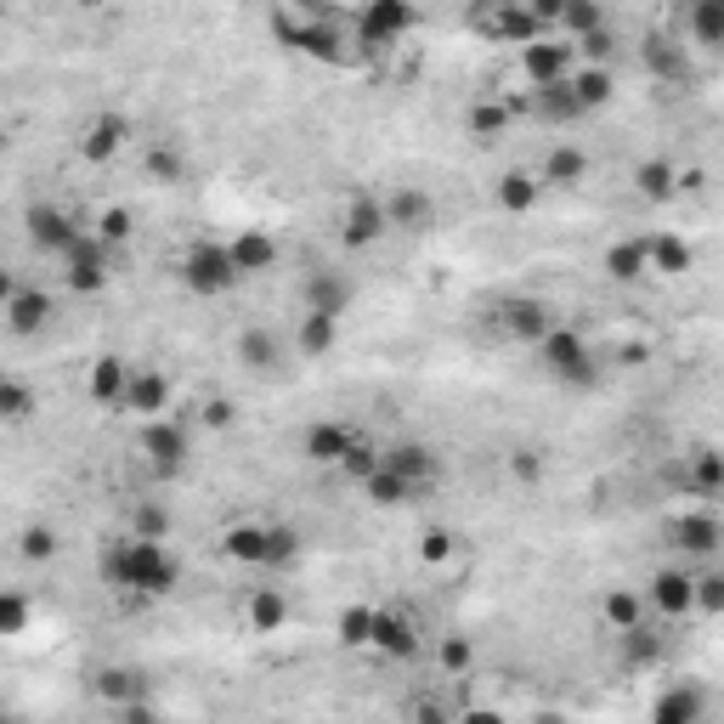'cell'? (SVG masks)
<instances>
[{"label": "cell", "mask_w": 724, "mask_h": 724, "mask_svg": "<svg viewBox=\"0 0 724 724\" xmlns=\"http://www.w3.org/2000/svg\"><path fill=\"white\" fill-rule=\"evenodd\" d=\"M102 572H108L113 589H136V594H148V600L170 594V589H176V577H182V566L170 561L154 538H125V543H113L108 561H102Z\"/></svg>", "instance_id": "obj_1"}, {"label": "cell", "mask_w": 724, "mask_h": 724, "mask_svg": "<svg viewBox=\"0 0 724 724\" xmlns=\"http://www.w3.org/2000/svg\"><path fill=\"white\" fill-rule=\"evenodd\" d=\"M538 357H543V368H549V373H561V380H572V385H589V380H594L589 340L577 334V329H566V323H555V329L543 334Z\"/></svg>", "instance_id": "obj_2"}, {"label": "cell", "mask_w": 724, "mask_h": 724, "mask_svg": "<svg viewBox=\"0 0 724 724\" xmlns=\"http://www.w3.org/2000/svg\"><path fill=\"white\" fill-rule=\"evenodd\" d=\"M182 283L193 295H226L238 283V267H233V249L226 244H193L187 260H182Z\"/></svg>", "instance_id": "obj_3"}, {"label": "cell", "mask_w": 724, "mask_h": 724, "mask_svg": "<svg viewBox=\"0 0 724 724\" xmlns=\"http://www.w3.org/2000/svg\"><path fill=\"white\" fill-rule=\"evenodd\" d=\"M476 28H487L492 40H520V51H527L543 35V17H538V7H481Z\"/></svg>", "instance_id": "obj_4"}, {"label": "cell", "mask_w": 724, "mask_h": 724, "mask_svg": "<svg viewBox=\"0 0 724 724\" xmlns=\"http://www.w3.org/2000/svg\"><path fill=\"white\" fill-rule=\"evenodd\" d=\"M414 17H419V12L402 7V0H380V7H368V12L357 17V35H363V46L380 51V46H396L402 35H408Z\"/></svg>", "instance_id": "obj_5"}, {"label": "cell", "mask_w": 724, "mask_h": 724, "mask_svg": "<svg viewBox=\"0 0 724 724\" xmlns=\"http://www.w3.org/2000/svg\"><path fill=\"white\" fill-rule=\"evenodd\" d=\"M499 329L527 340V345H543V334L555 329V311H549V300H532V295H515L499 306Z\"/></svg>", "instance_id": "obj_6"}, {"label": "cell", "mask_w": 724, "mask_h": 724, "mask_svg": "<svg viewBox=\"0 0 724 724\" xmlns=\"http://www.w3.org/2000/svg\"><path fill=\"white\" fill-rule=\"evenodd\" d=\"M385 233H391L385 198H368V193H357L352 205H345V244H352V249H368V244H380Z\"/></svg>", "instance_id": "obj_7"}, {"label": "cell", "mask_w": 724, "mask_h": 724, "mask_svg": "<svg viewBox=\"0 0 724 724\" xmlns=\"http://www.w3.org/2000/svg\"><path fill=\"white\" fill-rule=\"evenodd\" d=\"M46 323H51V295H46V289L12 283L7 289V329L12 334H40Z\"/></svg>", "instance_id": "obj_8"}, {"label": "cell", "mask_w": 724, "mask_h": 724, "mask_svg": "<svg viewBox=\"0 0 724 724\" xmlns=\"http://www.w3.org/2000/svg\"><path fill=\"white\" fill-rule=\"evenodd\" d=\"M28 238H35L40 249H57V255H69V249H79V226L57 210V205H35L28 210Z\"/></svg>", "instance_id": "obj_9"}, {"label": "cell", "mask_w": 724, "mask_h": 724, "mask_svg": "<svg viewBox=\"0 0 724 724\" xmlns=\"http://www.w3.org/2000/svg\"><path fill=\"white\" fill-rule=\"evenodd\" d=\"M520 63H527V74L538 79V91H543V85H566L572 79V46H561V40H532L527 51H520Z\"/></svg>", "instance_id": "obj_10"}, {"label": "cell", "mask_w": 724, "mask_h": 724, "mask_svg": "<svg viewBox=\"0 0 724 724\" xmlns=\"http://www.w3.org/2000/svg\"><path fill=\"white\" fill-rule=\"evenodd\" d=\"M125 408L142 419H164L170 408V380L159 368H131V391H125Z\"/></svg>", "instance_id": "obj_11"}, {"label": "cell", "mask_w": 724, "mask_h": 724, "mask_svg": "<svg viewBox=\"0 0 724 724\" xmlns=\"http://www.w3.org/2000/svg\"><path fill=\"white\" fill-rule=\"evenodd\" d=\"M651 605H656L662 617L697 612V577H690V572H656L651 577Z\"/></svg>", "instance_id": "obj_12"}, {"label": "cell", "mask_w": 724, "mask_h": 724, "mask_svg": "<svg viewBox=\"0 0 724 724\" xmlns=\"http://www.w3.org/2000/svg\"><path fill=\"white\" fill-rule=\"evenodd\" d=\"M674 543L685 549V555H713V549L724 543L719 515H708V510H685V515L674 520Z\"/></svg>", "instance_id": "obj_13"}, {"label": "cell", "mask_w": 724, "mask_h": 724, "mask_svg": "<svg viewBox=\"0 0 724 724\" xmlns=\"http://www.w3.org/2000/svg\"><path fill=\"white\" fill-rule=\"evenodd\" d=\"M69 260V289H102L108 283V244H97V238H79V249H69L63 255Z\"/></svg>", "instance_id": "obj_14"}, {"label": "cell", "mask_w": 724, "mask_h": 724, "mask_svg": "<svg viewBox=\"0 0 724 724\" xmlns=\"http://www.w3.org/2000/svg\"><path fill=\"white\" fill-rule=\"evenodd\" d=\"M142 453H148L159 470H176L182 453H187V430L176 419H154L148 430H142Z\"/></svg>", "instance_id": "obj_15"}, {"label": "cell", "mask_w": 724, "mask_h": 724, "mask_svg": "<svg viewBox=\"0 0 724 724\" xmlns=\"http://www.w3.org/2000/svg\"><path fill=\"white\" fill-rule=\"evenodd\" d=\"M385 216L396 233H419V226H430V216H437V205H430V193L425 187H396L385 198Z\"/></svg>", "instance_id": "obj_16"}, {"label": "cell", "mask_w": 724, "mask_h": 724, "mask_svg": "<svg viewBox=\"0 0 724 724\" xmlns=\"http://www.w3.org/2000/svg\"><path fill=\"white\" fill-rule=\"evenodd\" d=\"M679 487L697 492V499H713V492H724V453L697 447V453L685 458V470H679Z\"/></svg>", "instance_id": "obj_17"}, {"label": "cell", "mask_w": 724, "mask_h": 724, "mask_svg": "<svg viewBox=\"0 0 724 724\" xmlns=\"http://www.w3.org/2000/svg\"><path fill=\"white\" fill-rule=\"evenodd\" d=\"M538 193H543V182L532 176V170H504L499 187H492V205L510 210V216H527L538 205Z\"/></svg>", "instance_id": "obj_18"}, {"label": "cell", "mask_w": 724, "mask_h": 724, "mask_svg": "<svg viewBox=\"0 0 724 724\" xmlns=\"http://www.w3.org/2000/svg\"><path fill=\"white\" fill-rule=\"evenodd\" d=\"M385 465H391L402 481H408L414 492L437 481V453H430V447H419V442H402V447H391V453H385Z\"/></svg>", "instance_id": "obj_19"}, {"label": "cell", "mask_w": 724, "mask_h": 724, "mask_svg": "<svg viewBox=\"0 0 724 724\" xmlns=\"http://www.w3.org/2000/svg\"><path fill=\"white\" fill-rule=\"evenodd\" d=\"M373 646H380L385 656H414V651H419V623H414L408 612H380Z\"/></svg>", "instance_id": "obj_20"}, {"label": "cell", "mask_w": 724, "mask_h": 724, "mask_svg": "<svg viewBox=\"0 0 724 724\" xmlns=\"http://www.w3.org/2000/svg\"><path fill=\"white\" fill-rule=\"evenodd\" d=\"M651 724H702V690L697 685L662 690V702L651 708Z\"/></svg>", "instance_id": "obj_21"}, {"label": "cell", "mask_w": 724, "mask_h": 724, "mask_svg": "<svg viewBox=\"0 0 724 724\" xmlns=\"http://www.w3.org/2000/svg\"><path fill=\"white\" fill-rule=\"evenodd\" d=\"M634 193L651 198V205H668V198L679 193V170L668 159H646V164H634Z\"/></svg>", "instance_id": "obj_22"}, {"label": "cell", "mask_w": 724, "mask_h": 724, "mask_svg": "<svg viewBox=\"0 0 724 724\" xmlns=\"http://www.w3.org/2000/svg\"><path fill=\"white\" fill-rule=\"evenodd\" d=\"M352 430L345 425H334V419H323V425H311L306 430V453L317 458V465H345V453H352Z\"/></svg>", "instance_id": "obj_23"}, {"label": "cell", "mask_w": 724, "mask_h": 724, "mask_svg": "<svg viewBox=\"0 0 724 724\" xmlns=\"http://www.w3.org/2000/svg\"><path fill=\"white\" fill-rule=\"evenodd\" d=\"M120 142H125V120H120V113H102V120H91V125H85V136H79V154L91 159V164H102V159H113V154H120Z\"/></svg>", "instance_id": "obj_24"}, {"label": "cell", "mask_w": 724, "mask_h": 724, "mask_svg": "<svg viewBox=\"0 0 724 724\" xmlns=\"http://www.w3.org/2000/svg\"><path fill=\"white\" fill-rule=\"evenodd\" d=\"M85 391H91V402H108V408H113V402H125V391H131V368L120 357H97Z\"/></svg>", "instance_id": "obj_25"}, {"label": "cell", "mask_w": 724, "mask_h": 724, "mask_svg": "<svg viewBox=\"0 0 724 724\" xmlns=\"http://www.w3.org/2000/svg\"><path fill=\"white\" fill-rule=\"evenodd\" d=\"M646 272H651V244H634V238H623V244H612V249H605V278L634 283V278H646Z\"/></svg>", "instance_id": "obj_26"}, {"label": "cell", "mask_w": 724, "mask_h": 724, "mask_svg": "<svg viewBox=\"0 0 724 724\" xmlns=\"http://www.w3.org/2000/svg\"><path fill=\"white\" fill-rule=\"evenodd\" d=\"M584 176H589V154L584 148H555L543 159V170H538V182H549V187H572Z\"/></svg>", "instance_id": "obj_27"}, {"label": "cell", "mask_w": 724, "mask_h": 724, "mask_svg": "<svg viewBox=\"0 0 724 724\" xmlns=\"http://www.w3.org/2000/svg\"><path fill=\"white\" fill-rule=\"evenodd\" d=\"M226 249H233V267H238V278H244V272H267L272 260H278V244H272L267 233H238V238L226 244Z\"/></svg>", "instance_id": "obj_28"}, {"label": "cell", "mask_w": 724, "mask_h": 724, "mask_svg": "<svg viewBox=\"0 0 724 724\" xmlns=\"http://www.w3.org/2000/svg\"><path fill=\"white\" fill-rule=\"evenodd\" d=\"M600 617L612 623L617 634H628V628H640V623H646V600L634 594V589H612V594L600 600Z\"/></svg>", "instance_id": "obj_29"}, {"label": "cell", "mask_w": 724, "mask_h": 724, "mask_svg": "<svg viewBox=\"0 0 724 724\" xmlns=\"http://www.w3.org/2000/svg\"><path fill=\"white\" fill-rule=\"evenodd\" d=\"M221 549L244 566H267V527H226Z\"/></svg>", "instance_id": "obj_30"}, {"label": "cell", "mask_w": 724, "mask_h": 724, "mask_svg": "<svg viewBox=\"0 0 724 724\" xmlns=\"http://www.w3.org/2000/svg\"><path fill=\"white\" fill-rule=\"evenodd\" d=\"M142 674H131V668H102L97 674V697L102 702H120V708H131V702H142Z\"/></svg>", "instance_id": "obj_31"}, {"label": "cell", "mask_w": 724, "mask_h": 724, "mask_svg": "<svg viewBox=\"0 0 724 724\" xmlns=\"http://www.w3.org/2000/svg\"><path fill=\"white\" fill-rule=\"evenodd\" d=\"M685 23L702 46H724V0H697V7L685 12Z\"/></svg>", "instance_id": "obj_32"}, {"label": "cell", "mask_w": 724, "mask_h": 724, "mask_svg": "<svg viewBox=\"0 0 724 724\" xmlns=\"http://www.w3.org/2000/svg\"><path fill=\"white\" fill-rule=\"evenodd\" d=\"M640 51H646V63H651V69H656L662 79H685V74H690V63H685V51H679L674 40H662V35H651V40H646Z\"/></svg>", "instance_id": "obj_33"}, {"label": "cell", "mask_w": 724, "mask_h": 724, "mask_svg": "<svg viewBox=\"0 0 724 724\" xmlns=\"http://www.w3.org/2000/svg\"><path fill=\"white\" fill-rule=\"evenodd\" d=\"M300 352H306V357L334 352V317H329V311H306V317H300Z\"/></svg>", "instance_id": "obj_34"}, {"label": "cell", "mask_w": 724, "mask_h": 724, "mask_svg": "<svg viewBox=\"0 0 724 724\" xmlns=\"http://www.w3.org/2000/svg\"><path fill=\"white\" fill-rule=\"evenodd\" d=\"M238 357H244V368H255V373L278 368V340H272V329H249V334L238 340Z\"/></svg>", "instance_id": "obj_35"}, {"label": "cell", "mask_w": 724, "mask_h": 724, "mask_svg": "<svg viewBox=\"0 0 724 724\" xmlns=\"http://www.w3.org/2000/svg\"><path fill=\"white\" fill-rule=\"evenodd\" d=\"M249 623H255L260 634H278V628L289 623V600H283L278 589H260V594L249 600Z\"/></svg>", "instance_id": "obj_36"}, {"label": "cell", "mask_w": 724, "mask_h": 724, "mask_svg": "<svg viewBox=\"0 0 724 724\" xmlns=\"http://www.w3.org/2000/svg\"><path fill=\"white\" fill-rule=\"evenodd\" d=\"M651 272H662V278L690 272V244L685 238H651Z\"/></svg>", "instance_id": "obj_37"}, {"label": "cell", "mask_w": 724, "mask_h": 724, "mask_svg": "<svg viewBox=\"0 0 724 724\" xmlns=\"http://www.w3.org/2000/svg\"><path fill=\"white\" fill-rule=\"evenodd\" d=\"M572 97L584 102V113L600 108V102H612V74H605V69H577L572 74Z\"/></svg>", "instance_id": "obj_38"}, {"label": "cell", "mask_w": 724, "mask_h": 724, "mask_svg": "<svg viewBox=\"0 0 724 724\" xmlns=\"http://www.w3.org/2000/svg\"><path fill=\"white\" fill-rule=\"evenodd\" d=\"M363 487H368V499L380 504V510H396V504H408V499H414V487L402 481V476H396L391 465H385L380 476H373V481H363Z\"/></svg>", "instance_id": "obj_39"}, {"label": "cell", "mask_w": 724, "mask_h": 724, "mask_svg": "<svg viewBox=\"0 0 724 724\" xmlns=\"http://www.w3.org/2000/svg\"><path fill=\"white\" fill-rule=\"evenodd\" d=\"M538 113H543V120H577L584 102L572 97V79L566 85H543V91H538Z\"/></svg>", "instance_id": "obj_40"}, {"label": "cell", "mask_w": 724, "mask_h": 724, "mask_svg": "<svg viewBox=\"0 0 724 724\" xmlns=\"http://www.w3.org/2000/svg\"><path fill=\"white\" fill-rule=\"evenodd\" d=\"M340 470L352 476V481H373V476L385 470V453L373 447V442H352V453H345V465H340Z\"/></svg>", "instance_id": "obj_41"}, {"label": "cell", "mask_w": 724, "mask_h": 724, "mask_svg": "<svg viewBox=\"0 0 724 724\" xmlns=\"http://www.w3.org/2000/svg\"><path fill=\"white\" fill-rule=\"evenodd\" d=\"M306 300H311V311L340 317V306H345V283H340V278H329V272H317V278L306 283Z\"/></svg>", "instance_id": "obj_42"}, {"label": "cell", "mask_w": 724, "mask_h": 724, "mask_svg": "<svg viewBox=\"0 0 724 724\" xmlns=\"http://www.w3.org/2000/svg\"><path fill=\"white\" fill-rule=\"evenodd\" d=\"M373 628H380V612L352 605V612L340 617V640H345V646H373Z\"/></svg>", "instance_id": "obj_43"}, {"label": "cell", "mask_w": 724, "mask_h": 724, "mask_svg": "<svg viewBox=\"0 0 724 724\" xmlns=\"http://www.w3.org/2000/svg\"><path fill=\"white\" fill-rule=\"evenodd\" d=\"M623 656L634 662V668H646V662L662 656V634H651L646 623H640V628H628V634H623Z\"/></svg>", "instance_id": "obj_44"}, {"label": "cell", "mask_w": 724, "mask_h": 724, "mask_svg": "<svg viewBox=\"0 0 724 724\" xmlns=\"http://www.w3.org/2000/svg\"><path fill=\"white\" fill-rule=\"evenodd\" d=\"M131 233H136V221H131V210H120V205H113V210H102V221H97V233H91V238L113 249V244H125Z\"/></svg>", "instance_id": "obj_45"}, {"label": "cell", "mask_w": 724, "mask_h": 724, "mask_svg": "<svg viewBox=\"0 0 724 724\" xmlns=\"http://www.w3.org/2000/svg\"><path fill=\"white\" fill-rule=\"evenodd\" d=\"M504 125H510V108H504V102H481V108L470 113V131H476L481 142L504 136Z\"/></svg>", "instance_id": "obj_46"}, {"label": "cell", "mask_w": 724, "mask_h": 724, "mask_svg": "<svg viewBox=\"0 0 724 724\" xmlns=\"http://www.w3.org/2000/svg\"><path fill=\"white\" fill-rule=\"evenodd\" d=\"M561 23L572 28L577 40H589V35H600V28H605V12L600 7H561Z\"/></svg>", "instance_id": "obj_47"}, {"label": "cell", "mask_w": 724, "mask_h": 724, "mask_svg": "<svg viewBox=\"0 0 724 724\" xmlns=\"http://www.w3.org/2000/svg\"><path fill=\"white\" fill-rule=\"evenodd\" d=\"M437 656H442V668H447V674H470V662H476V651H470L465 634H447Z\"/></svg>", "instance_id": "obj_48"}, {"label": "cell", "mask_w": 724, "mask_h": 724, "mask_svg": "<svg viewBox=\"0 0 724 724\" xmlns=\"http://www.w3.org/2000/svg\"><path fill=\"white\" fill-rule=\"evenodd\" d=\"M300 555V538L289 532V527H267V566H283V561H295Z\"/></svg>", "instance_id": "obj_49"}, {"label": "cell", "mask_w": 724, "mask_h": 724, "mask_svg": "<svg viewBox=\"0 0 724 724\" xmlns=\"http://www.w3.org/2000/svg\"><path fill=\"white\" fill-rule=\"evenodd\" d=\"M0 408H7V419H28V414H35V396H28V385L7 380V385H0Z\"/></svg>", "instance_id": "obj_50"}, {"label": "cell", "mask_w": 724, "mask_h": 724, "mask_svg": "<svg viewBox=\"0 0 724 724\" xmlns=\"http://www.w3.org/2000/svg\"><path fill=\"white\" fill-rule=\"evenodd\" d=\"M510 476H515V481H527V487H532V481H543V453L515 447V453H510Z\"/></svg>", "instance_id": "obj_51"}, {"label": "cell", "mask_w": 724, "mask_h": 724, "mask_svg": "<svg viewBox=\"0 0 724 724\" xmlns=\"http://www.w3.org/2000/svg\"><path fill=\"white\" fill-rule=\"evenodd\" d=\"M697 605H702V612H724V572L697 577Z\"/></svg>", "instance_id": "obj_52"}, {"label": "cell", "mask_w": 724, "mask_h": 724, "mask_svg": "<svg viewBox=\"0 0 724 724\" xmlns=\"http://www.w3.org/2000/svg\"><path fill=\"white\" fill-rule=\"evenodd\" d=\"M419 555H425L430 566H442V561L453 555V532H442V527H430V532L419 538Z\"/></svg>", "instance_id": "obj_53"}, {"label": "cell", "mask_w": 724, "mask_h": 724, "mask_svg": "<svg viewBox=\"0 0 724 724\" xmlns=\"http://www.w3.org/2000/svg\"><path fill=\"white\" fill-rule=\"evenodd\" d=\"M23 617H28V600L17 589H7V600H0V634H17Z\"/></svg>", "instance_id": "obj_54"}, {"label": "cell", "mask_w": 724, "mask_h": 724, "mask_svg": "<svg viewBox=\"0 0 724 724\" xmlns=\"http://www.w3.org/2000/svg\"><path fill=\"white\" fill-rule=\"evenodd\" d=\"M51 549H57V538H51L46 527H28V532H23V555H28V561H51Z\"/></svg>", "instance_id": "obj_55"}, {"label": "cell", "mask_w": 724, "mask_h": 724, "mask_svg": "<svg viewBox=\"0 0 724 724\" xmlns=\"http://www.w3.org/2000/svg\"><path fill=\"white\" fill-rule=\"evenodd\" d=\"M612 46H617V40L605 35V28H600V35H589V40H577V51H584L594 69H605V57H612Z\"/></svg>", "instance_id": "obj_56"}, {"label": "cell", "mask_w": 724, "mask_h": 724, "mask_svg": "<svg viewBox=\"0 0 724 724\" xmlns=\"http://www.w3.org/2000/svg\"><path fill=\"white\" fill-rule=\"evenodd\" d=\"M414 724H453V713H447L437 697H419V702H414Z\"/></svg>", "instance_id": "obj_57"}, {"label": "cell", "mask_w": 724, "mask_h": 724, "mask_svg": "<svg viewBox=\"0 0 724 724\" xmlns=\"http://www.w3.org/2000/svg\"><path fill=\"white\" fill-rule=\"evenodd\" d=\"M148 170H154L159 182H182V159H176V154H164V148L148 159Z\"/></svg>", "instance_id": "obj_58"}, {"label": "cell", "mask_w": 724, "mask_h": 724, "mask_svg": "<svg viewBox=\"0 0 724 724\" xmlns=\"http://www.w3.org/2000/svg\"><path fill=\"white\" fill-rule=\"evenodd\" d=\"M205 425H233V402L210 396V402H205Z\"/></svg>", "instance_id": "obj_59"}, {"label": "cell", "mask_w": 724, "mask_h": 724, "mask_svg": "<svg viewBox=\"0 0 724 724\" xmlns=\"http://www.w3.org/2000/svg\"><path fill=\"white\" fill-rule=\"evenodd\" d=\"M125 724H159V719H154L148 702H131V708H125Z\"/></svg>", "instance_id": "obj_60"}, {"label": "cell", "mask_w": 724, "mask_h": 724, "mask_svg": "<svg viewBox=\"0 0 724 724\" xmlns=\"http://www.w3.org/2000/svg\"><path fill=\"white\" fill-rule=\"evenodd\" d=\"M458 724H504V719H499V713H487V708H476V713H465Z\"/></svg>", "instance_id": "obj_61"}]
</instances>
